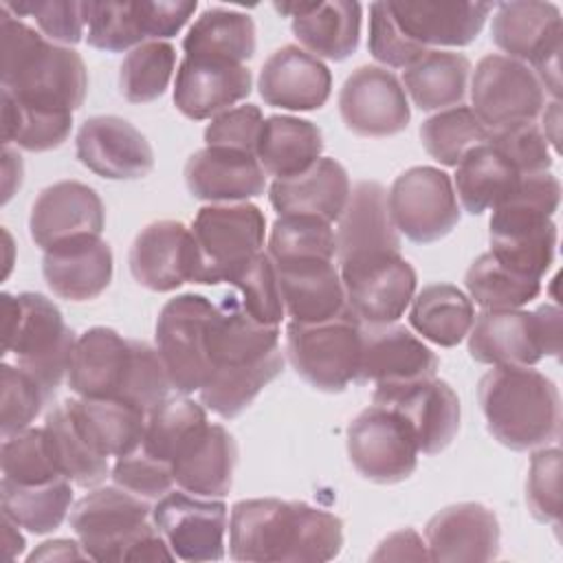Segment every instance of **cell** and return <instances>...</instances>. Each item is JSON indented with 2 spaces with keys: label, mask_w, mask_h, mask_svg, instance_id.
I'll return each instance as SVG.
<instances>
[{
  "label": "cell",
  "mask_w": 563,
  "mask_h": 563,
  "mask_svg": "<svg viewBox=\"0 0 563 563\" xmlns=\"http://www.w3.org/2000/svg\"><path fill=\"white\" fill-rule=\"evenodd\" d=\"M44 429L48 433L57 466L64 477L84 488L97 486L106 479V475L110 473L108 457L92 449V444L77 429L64 402L46 416Z\"/></svg>",
  "instance_id": "45"
},
{
  "label": "cell",
  "mask_w": 563,
  "mask_h": 563,
  "mask_svg": "<svg viewBox=\"0 0 563 563\" xmlns=\"http://www.w3.org/2000/svg\"><path fill=\"white\" fill-rule=\"evenodd\" d=\"M561 200V183L554 174H526L512 194L493 209L490 253L508 268L543 279L556 253V224L552 222Z\"/></svg>",
  "instance_id": "6"
},
{
  "label": "cell",
  "mask_w": 563,
  "mask_h": 563,
  "mask_svg": "<svg viewBox=\"0 0 563 563\" xmlns=\"http://www.w3.org/2000/svg\"><path fill=\"white\" fill-rule=\"evenodd\" d=\"M75 154L86 169L108 180H139L154 169L150 141L114 114L86 119L75 139Z\"/></svg>",
  "instance_id": "21"
},
{
  "label": "cell",
  "mask_w": 563,
  "mask_h": 563,
  "mask_svg": "<svg viewBox=\"0 0 563 563\" xmlns=\"http://www.w3.org/2000/svg\"><path fill=\"white\" fill-rule=\"evenodd\" d=\"M350 191L345 167L334 158H319L301 174L275 178L268 200L279 216H310L332 224L341 218Z\"/></svg>",
  "instance_id": "33"
},
{
  "label": "cell",
  "mask_w": 563,
  "mask_h": 563,
  "mask_svg": "<svg viewBox=\"0 0 563 563\" xmlns=\"http://www.w3.org/2000/svg\"><path fill=\"white\" fill-rule=\"evenodd\" d=\"M15 18H35L44 37L59 46H75L86 35V2L75 0H37V2H2Z\"/></svg>",
  "instance_id": "54"
},
{
  "label": "cell",
  "mask_w": 563,
  "mask_h": 563,
  "mask_svg": "<svg viewBox=\"0 0 563 563\" xmlns=\"http://www.w3.org/2000/svg\"><path fill=\"white\" fill-rule=\"evenodd\" d=\"M488 143L499 150L521 176L541 174L552 167L550 143L537 121H523L488 132Z\"/></svg>",
  "instance_id": "56"
},
{
  "label": "cell",
  "mask_w": 563,
  "mask_h": 563,
  "mask_svg": "<svg viewBox=\"0 0 563 563\" xmlns=\"http://www.w3.org/2000/svg\"><path fill=\"white\" fill-rule=\"evenodd\" d=\"M196 0H141L147 40H169L183 31L194 15Z\"/></svg>",
  "instance_id": "60"
},
{
  "label": "cell",
  "mask_w": 563,
  "mask_h": 563,
  "mask_svg": "<svg viewBox=\"0 0 563 563\" xmlns=\"http://www.w3.org/2000/svg\"><path fill=\"white\" fill-rule=\"evenodd\" d=\"M70 418L103 457H121L143 442L147 411L114 398H68Z\"/></svg>",
  "instance_id": "36"
},
{
  "label": "cell",
  "mask_w": 563,
  "mask_h": 563,
  "mask_svg": "<svg viewBox=\"0 0 563 563\" xmlns=\"http://www.w3.org/2000/svg\"><path fill=\"white\" fill-rule=\"evenodd\" d=\"M490 435L512 449L548 446L561 435V396L552 378L523 365H495L477 385Z\"/></svg>",
  "instance_id": "5"
},
{
  "label": "cell",
  "mask_w": 563,
  "mask_h": 563,
  "mask_svg": "<svg viewBox=\"0 0 563 563\" xmlns=\"http://www.w3.org/2000/svg\"><path fill=\"white\" fill-rule=\"evenodd\" d=\"M66 383L81 398H114L143 411L163 402L172 389L156 347L123 339L112 328H90L77 336Z\"/></svg>",
  "instance_id": "3"
},
{
  "label": "cell",
  "mask_w": 563,
  "mask_h": 563,
  "mask_svg": "<svg viewBox=\"0 0 563 563\" xmlns=\"http://www.w3.org/2000/svg\"><path fill=\"white\" fill-rule=\"evenodd\" d=\"M262 125L264 117L257 106H235L211 119L205 128V143L209 147H229L255 154Z\"/></svg>",
  "instance_id": "59"
},
{
  "label": "cell",
  "mask_w": 563,
  "mask_h": 563,
  "mask_svg": "<svg viewBox=\"0 0 563 563\" xmlns=\"http://www.w3.org/2000/svg\"><path fill=\"white\" fill-rule=\"evenodd\" d=\"M2 92L22 103L68 110L81 108L88 92V70L81 55L59 46L0 7Z\"/></svg>",
  "instance_id": "4"
},
{
  "label": "cell",
  "mask_w": 563,
  "mask_h": 563,
  "mask_svg": "<svg viewBox=\"0 0 563 563\" xmlns=\"http://www.w3.org/2000/svg\"><path fill=\"white\" fill-rule=\"evenodd\" d=\"M369 559L372 561H429V552L422 537L416 530L405 528L383 539L378 550Z\"/></svg>",
  "instance_id": "61"
},
{
  "label": "cell",
  "mask_w": 563,
  "mask_h": 563,
  "mask_svg": "<svg viewBox=\"0 0 563 563\" xmlns=\"http://www.w3.org/2000/svg\"><path fill=\"white\" fill-rule=\"evenodd\" d=\"M521 174L488 141L468 150L455 165V196L464 211L482 216L501 205L517 187Z\"/></svg>",
  "instance_id": "38"
},
{
  "label": "cell",
  "mask_w": 563,
  "mask_h": 563,
  "mask_svg": "<svg viewBox=\"0 0 563 563\" xmlns=\"http://www.w3.org/2000/svg\"><path fill=\"white\" fill-rule=\"evenodd\" d=\"M42 275L59 299H97L112 282V249L101 235L64 240L44 251Z\"/></svg>",
  "instance_id": "28"
},
{
  "label": "cell",
  "mask_w": 563,
  "mask_h": 563,
  "mask_svg": "<svg viewBox=\"0 0 563 563\" xmlns=\"http://www.w3.org/2000/svg\"><path fill=\"white\" fill-rule=\"evenodd\" d=\"M345 303L367 325L396 323L416 295V271L400 253H378L339 264Z\"/></svg>",
  "instance_id": "18"
},
{
  "label": "cell",
  "mask_w": 563,
  "mask_h": 563,
  "mask_svg": "<svg viewBox=\"0 0 563 563\" xmlns=\"http://www.w3.org/2000/svg\"><path fill=\"white\" fill-rule=\"evenodd\" d=\"M387 207L398 233L416 244L446 238L460 222V205L451 176L431 165H418L391 183Z\"/></svg>",
  "instance_id": "15"
},
{
  "label": "cell",
  "mask_w": 563,
  "mask_h": 563,
  "mask_svg": "<svg viewBox=\"0 0 563 563\" xmlns=\"http://www.w3.org/2000/svg\"><path fill=\"white\" fill-rule=\"evenodd\" d=\"M420 141L433 161L455 167L468 150L488 141V130L468 106H455L422 121Z\"/></svg>",
  "instance_id": "47"
},
{
  "label": "cell",
  "mask_w": 563,
  "mask_h": 563,
  "mask_svg": "<svg viewBox=\"0 0 563 563\" xmlns=\"http://www.w3.org/2000/svg\"><path fill=\"white\" fill-rule=\"evenodd\" d=\"M284 369L279 328L249 317L238 297L216 306L209 332V376L200 400L220 418L240 416Z\"/></svg>",
  "instance_id": "1"
},
{
  "label": "cell",
  "mask_w": 563,
  "mask_h": 563,
  "mask_svg": "<svg viewBox=\"0 0 563 563\" xmlns=\"http://www.w3.org/2000/svg\"><path fill=\"white\" fill-rule=\"evenodd\" d=\"M110 477L117 486L143 499H161L176 484L172 466L150 455L143 446H136L121 457H114Z\"/></svg>",
  "instance_id": "57"
},
{
  "label": "cell",
  "mask_w": 563,
  "mask_h": 563,
  "mask_svg": "<svg viewBox=\"0 0 563 563\" xmlns=\"http://www.w3.org/2000/svg\"><path fill=\"white\" fill-rule=\"evenodd\" d=\"M471 301L484 310H515L541 292V279L526 277L504 266L490 251L482 253L464 277Z\"/></svg>",
  "instance_id": "43"
},
{
  "label": "cell",
  "mask_w": 563,
  "mask_h": 563,
  "mask_svg": "<svg viewBox=\"0 0 563 563\" xmlns=\"http://www.w3.org/2000/svg\"><path fill=\"white\" fill-rule=\"evenodd\" d=\"M475 117L488 132L537 121L545 108V90L532 68L506 55H486L471 79Z\"/></svg>",
  "instance_id": "17"
},
{
  "label": "cell",
  "mask_w": 563,
  "mask_h": 563,
  "mask_svg": "<svg viewBox=\"0 0 563 563\" xmlns=\"http://www.w3.org/2000/svg\"><path fill=\"white\" fill-rule=\"evenodd\" d=\"M321 130L312 121L290 114L266 117L255 147L262 169L275 178L306 172L321 158Z\"/></svg>",
  "instance_id": "37"
},
{
  "label": "cell",
  "mask_w": 563,
  "mask_h": 563,
  "mask_svg": "<svg viewBox=\"0 0 563 563\" xmlns=\"http://www.w3.org/2000/svg\"><path fill=\"white\" fill-rule=\"evenodd\" d=\"M103 224L99 194L79 180H59L42 189L29 216L31 240L42 251L77 235H101Z\"/></svg>",
  "instance_id": "23"
},
{
  "label": "cell",
  "mask_w": 563,
  "mask_h": 563,
  "mask_svg": "<svg viewBox=\"0 0 563 563\" xmlns=\"http://www.w3.org/2000/svg\"><path fill=\"white\" fill-rule=\"evenodd\" d=\"M543 114V128L541 132L545 134L548 143L559 152V121H561V103L552 101L550 106H545Z\"/></svg>",
  "instance_id": "63"
},
{
  "label": "cell",
  "mask_w": 563,
  "mask_h": 563,
  "mask_svg": "<svg viewBox=\"0 0 563 563\" xmlns=\"http://www.w3.org/2000/svg\"><path fill=\"white\" fill-rule=\"evenodd\" d=\"M429 561H493L499 554L497 515L477 501H460L435 512L427 528Z\"/></svg>",
  "instance_id": "27"
},
{
  "label": "cell",
  "mask_w": 563,
  "mask_h": 563,
  "mask_svg": "<svg viewBox=\"0 0 563 563\" xmlns=\"http://www.w3.org/2000/svg\"><path fill=\"white\" fill-rule=\"evenodd\" d=\"M398 29L416 44L468 46L493 11L490 2H387Z\"/></svg>",
  "instance_id": "31"
},
{
  "label": "cell",
  "mask_w": 563,
  "mask_h": 563,
  "mask_svg": "<svg viewBox=\"0 0 563 563\" xmlns=\"http://www.w3.org/2000/svg\"><path fill=\"white\" fill-rule=\"evenodd\" d=\"M150 519L147 499L121 486L95 488L70 510V528L92 561L176 559Z\"/></svg>",
  "instance_id": "7"
},
{
  "label": "cell",
  "mask_w": 563,
  "mask_h": 563,
  "mask_svg": "<svg viewBox=\"0 0 563 563\" xmlns=\"http://www.w3.org/2000/svg\"><path fill=\"white\" fill-rule=\"evenodd\" d=\"M2 515L33 534H48L62 526L73 504L70 479L59 477L46 484L0 482Z\"/></svg>",
  "instance_id": "42"
},
{
  "label": "cell",
  "mask_w": 563,
  "mask_h": 563,
  "mask_svg": "<svg viewBox=\"0 0 563 563\" xmlns=\"http://www.w3.org/2000/svg\"><path fill=\"white\" fill-rule=\"evenodd\" d=\"M0 466L2 479L15 484H46L64 477L44 427H26L7 435L2 442Z\"/></svg>",
  "instance_id": "49"
},
{
  "label": "cell",
  "mask_w": 563,
  "mask_h": 563,
  "mask_svg": "<svg viewBox=\"0 0 563 563\" xmlns=\"http://www.w3.org/2000/svg\"><path fill=\"white\" fill-rule=\"evenodd\" d=\"M86 42L97 51L123 53L150 42L143 26L141 0L86 2Z\"/></svg>",
  "instance_id": "48"
},
{
  "label": "cell",
  "mask_w": 563,
  "mask_h": 563,
  "mask_svg": "<svg viewBox=\"0 0 563 563\" xmlns=\"http://www.w3.org/2000/svg\"><path fill=\"white\" fill-rule=\"evenodd\" d=\"M185 55L246 64L255 55V24L249 13L209 7L189 26L183 40Z\"/></svg>",
  "instance_id": "41"
},
{
  "label": "cell",
  "mask_w": 563,
  "mask_h": 563,
  "mask_svg": "<svg viewBox=\"0 0 563 563\" xmlns=\"http://www.w3.org/2000/svg\"><path fill=\"white\" fill-rule=\"evenodd\" d=\"M336 222L339 264L378 253H400V233L389 216L387 189L376 180H361L352 187Z\"/></svg>",
  "instance_id": "30"
},
{
  "label": "cell",
  "mask_w": 563,
  "mask_h": 563,
  "mask_svg": "<svg viewBox=\"0 0 563 563\" xmlns=\"http://www.w3.org/2000/svg\"><path fill=\"white\" fill-rule=\"evenodd\" d=\"M561 449L539 446L532 453L526 504L530 515L541 523H559L561 517Z\"/></svg>",
  "instance_id": "55"
},
{
  "label": "cell",
  "mask_w": 563,
  "mask_h": 563,
  "mask_svg": "<svg viewBox=\"0 0 563 563\" xmlns=\"http://www.w3.org/2000/svg\"><path fill=\"white\" fill-rule=\"evenodd\" d=\"M70 559H90L81 543H75L70 539H55L42 543L29 561H70Z\"/></svg>",
  "instance_id": "62"
},
{
  "label": "cell",
  "mask_w": 563,
  "mask_h": 563,
  "mask_svg": "<svg viewBox=\"0 0 563 563\" xmlns=\"http://www.w3.org/2000/svg\"><path fill=\"white\" fill-rule=\"evenodd\" d=\"M273 264L290 321L314 323L347 310L341 273L334 260L312 257Z\"/></svg>",
  "instance_id": "34"
},
{
  "label": "cell",
  "mask_w": 563,
  "mask_h": 563,
  "mask_svg": "<svg viewBox=\"0 0 563 563\" xmlns=\"http://www.w3.org/2000/svg\"><path fill=\"white\" fill-rule=\"evenodd\" d=\"M273 262L290 260H334L336 235L330 222L310 216H279L268 235V251Z\"/></svg>",
  "instance_id": "50"
},
{
  "label": "cell",
  "mask_w": 563,
  "mask_h": 563,
  "mask_svg": "<svg viewBox=\"0 0 563 563\" xmlns=\"http://www.w3.org/2000/svg\"><path fill=\"white\" fill-rule=\"evenodd\" d=\"M185 185L196 200L246 202L266 189V172L255 154L229 147H202L185 163Z\"/></svg>",
  "instance_id": "29"
},
{
  "label": "cell",
  "mask_w": 563,
  "mask_h": 563,
  "mask_svg": "<svg viewBox=\"0 0 563 563\" xmlns=\"http://www.w3.org/2000/svg\"><path fill=\"white\" fill-rule=\"evenodd\" d=\"M132 277L152 292H172L191 282V229L178 220H156L141 229L128 255Z\"/></svg>",
  "instance_id": "25"
},
{
  "label": "cell",
  "mask_w": 563,
  "mask_h": 563,
  "mask_svg": "<svg viewBox=\"0 0 563 563\" xmlns=\"http://www.w3.org/2000/svg\"><path fill=\"white\" fill-rule=\"evenodd\" d=\"M367 48L372 57L391 68H409L418 62L427 51L416 42H411L394 22L387 2L369 4V40Z\"/></svg>",
  "instance_id": "58"
},
{
  "label": "cell",
  "mask_w": 563,
  "mask_h": 563,
  "mask_svg": "<svg viewBox=\"0 0 563 563\" xmlns=\"http://www.w3.org/2000/svg\"><path fill=\"white\" fill-rule=\"evenodd\" d=\"M2 523H4V550H7V559H15L22 554L24 550V537L18 532V523L11 521L9 517L2 515Z\"/></svg>",
  "instance_id": "64"
},
{
  "label": "cell",
  "mask_w": 563,
  "mask_h": 563,
  "mask_svg": "<svg viewBox=\"0 0 563 563\" xmlns=\"http://www.w3.org/2000/svg\"><path fill=\"white\" fill-rule=\"evenodd\" d=\"M418 446L400 411L385 405L363 409L347 427V457L356 473L376 484H398L418 466Z\"/></svg>",
  "instance_id": "16"
},
{
  "label": "cell",
  "mask_w": 563,
  "mask_h": 563,
  "mask_svg": "<svg viewBox=\"0 0 563 563\" xmlns=\"http://www.w3.org/2000/svg\"><path fill=\"white\" fill-rule=\"evenodd\" d=\"M343 548V521L306 501L242 499L231 508L229 554L246 563H321Z\"/></svg>",
  "instance_id": "2"
},
{
  "label": "cell",
  "mask_w": 563,
  "mask_h": 563,
  "mask_svg": "<svg viewBox=\"0 0 563 563\" xmlns=\"http://www.w3.org/2000/svg\"><path fill=\"white\" fill-rule=\"evenodd\" d=\"M216 306L194 292L169 299L156 319V350L178 394L200 391L209 376V332Z\"/></svg>",
  "instance_id": "13"
},
{
  "label": "cell",
  "mask_w": 563,
  "mask_h": 563,
  "mask_svg": "<svg viewBox=\"0 0 563 563\" xmlns=\"http://www.w3.org/2000/svg\"><path fill=\"white\" fill-rule=\"evenodd\" d=\"M2 352L13 354L18 367L29 372L53 398L66 378L75 332L59 308L40 292H2Z\"/></svg>",
  "instance_id": "8"
},
{
  "label": "cell",
  "mask_w": 563,
  "mask_h": 563,
  "mask_svg": "<svg viewBox=\"0 0 563 563\" xmlns=\"http://www.w3.org/2000/svg\"><path fill=\"white\" fill-rule=\"evenodd\" d=\"M238 446L222 424L209 420L196 427L172 457L174 482L200 497H224L233 486Z\"/></svg>",
  "instance_id": "26"
},
{
  "label": "cell",
  "mask_w": 563,
  "mask_h": 563,
  "mask_svg": "<svg viewBox=\"0 0 563 563\" xmlns=\"http://www.w3.org/2000/svg\"><path fill=\"white\" fill-rule=\"evenodd\" d=\"M194 284H231L264 246L266 218L251 202H211L191 222Z\"/></svg>",
  "instance_id": "9"
},
{
  "label": "cell",
  "mask_w": 563,
  "mask_h": 563,
  "mask_svg": "<svg viewBox=\"0 0 563 563\" xmlns=\"http://www.w3.org/2000/svg\"><path fill=\"white\" fill-rule=\"evenodd\" d=\"M473 321L475 308L471 297L453 284H429L411 299V328L440 347L462 343Z\"/></svg>",
  "instance_id": "40"
},
{
  "label": "cell",
  "mask_w": 563,
  "mask_h": 563,
  "mask_svg": "<svg viewBox=\"0 0 563 563\" xmlns=\"http://www.w3.org/2000/svg\"><path fill=\"white\" fill-rule=\"evenodd\" d=\"M343 125L356 136L385 139L409 125L411 110L398 77L383 66H358L339 92Z\"/></svg>",
  "instance_id": "20"
},
{
  "label": "cell",
  "mask_w": 563,
  "mask_h": 563,
  "mask_svg": "<svg viewBox=\"0 0 563 563\" xmlns=\"http://www.w3.org/2000/svg\"><path fill=\"white\" fill-rule=\"evenodd\" d=\"M471 62L462 53L431 48L402 73L405 92L422 112L462 106Z\"/></svg>",
  "instance_id": "39"
},
{
  "label": "cell",
  "mask_w": 563,
  "mask_h": 563,
  "mask_svg": "<svg viewBox=\"0 0 563 563\" xmlns=\"http://www.w3.org/2000/svg\"><path fill=\"white\" fill-rule=\"evenodd\" d=\"M385 407L402 413L413 431L418 451L424 455L444 451L460 431V398L446 380L429 378L418 383Z\"/></svg>",
  "instance_id": "35"
},
{
  "label": "cell",
  "mask_w": 563,
  "mask_h": 563,
  "mask_svg": "<svg viewBox=\"0 0 563 563\" xmlns=\"http://www.w3.org/2000/svg\"><path fill=\"white\" fill-rule=\"evenodd\" d=\"M73 130V112L48 110L18 101L2 92V141L26 152H48L59 147Z\"/></svg>",
  "instance_id": "44"
},
{
  "label": "cell",
  "mask_w": 563,
  "mask_h": 563,
  "mask_svg": "<svg viewBox=\"0 0 563 563\" xmlns=\"http://www.w3.org/2000/svg\"><path fill=\"white\" fill-rule=\"evenodd\" d=\"M253 77L246 64L185 55L176 70L174 106L191 121L213 119L246 99Z\"/></svg>",
  "instance_id": "22"
},
{
  "label": "cell",
  "mask_w": 563,
  "mask_h": 563,
  "mask_svg": "<svg viewBox=\"0 0 563 563\" xmlns=\"http://www.w3.org/2000/svg\"><path fill=\"white\" fill-rule=\"evenodd\" d=\"M176 68V48L150 40L132 48L119 66V90L130 103H150L165 95Z\"/></svg>",
  "instance_id": "46"
},
{
  "label": "cell",
  "mask_w": 563,
  "mask_h": 563,
  "mask_svg": "<svg viewBox=\"0 0 563 563\" xmlns=\"http://www.w3.org/2000/svg\"><path fill=\"white\" fill-rule=\"evenodd\" d=\"M561 310L541 306L534 312L482 310L468 332V354L484 365L532 367L543 356H559Z\"/></svg>",
  "instance_id": "11"
},
{
  "label": "cell",
  "mask_w": 563,
  "mask_h": 563,
  "mask_svg": "<svg viewBox=\"0 0 563 563\" xmlns=\"http://www.w3.org/2000/svg\"><path fill=\"white\" fill-rule=\"evenodd\" d=\"M275 9L292 18V33L310 55L343 62L356 53L361 40L358 2H275Z\"/></svg>",
  "instance_id": "32"
},
{
  "label": "cell",
  "mask_w": 563,
  "mask_h": 563,
  "mask_svg": "<svg viewBox=\"0 0 563 563\" xmlns=\"http://www.w3.org/2000/svg\"><path fill=\"white\" fill-rule=\"evenodd\" d=\"M561 11L552 2L517 0L497 4L490 35L497 48L517 62H530L532 73L554 101L561 97Z\"/></svg>",
  "instance_id": "12"
},
{
  "label": "cell",
  "mask_w": 563,
  "mask_h": 563,
  "mask_svg": "<svg viewBox=\"0 0 563 563\" xmlns=\"http://www.w3.org/2000/svg\"><path fill=\"white\" fill-rule=\"evenodd\" d=\"M361 332L363 323L350 308L325 321H290L286 325V356L314 389L343 391L358 376Z\"/></svg>",
  "instance_id": "10"
},
{
  "label": "cell",
  "mask_w": 563,
  "mask_h": 563,
  "mask_svg": "<svg viewBox=\"0 0 563 563\" xmlns=\"http://www.w3.org/2000/svg\"><path fill=\"white\" fill-rule=\"evenodd\" d=\"M438 356L398 323H363L356 383H374V402L389 405L409 387L435 378Z\"/></svg>",
  "instance_id": "14"
},
{
  "label": "cell",
  "mask_w": 563,
  "mask_h": 563,
  "mask_svg": "<svg viewBox=\"0 0 563 563\" xmlns=\"http://www.w3.org/2000/svg\"><path fill=\"white\" fill-rule=\"evenodd\" d=\"M231 286L240 290V301H242V308L249 312V317H253L264 325L279 328L286 314V308H284L275 264L266 251H260L246 264V268L233 277Z\"/></svg>",
  "instance_id": "52"
},
{
  "label": "cell",
  "mask_w": 563,
  "mask_h": 563,
  "mask_svg": "<svg viewBox=\"0 0 563 563\" xmlns=\"http://www.w3.org/2000/svg\"><path fill=\"white\" fill-rule=\"evenodd\" d=\"M257 90L266 106L310 112L323 108L330 99L332 73L319 57L301 46L286 44L264 62Z\"/></svg>",
  "instance_id": "24"
},
{
  "label": "cell",
  "mask_w": 563,
  "mask_h": 563,
  "mask_svg": "<svg viewBox=\"0 0 563 563\" xmlns=\"http://www.w3.org/2000/svg\"><path fill=\"white\" fill-rule=\"evenodd\" d=\"M202 422H207V411L202 405L187 398L185 394L174 398L167 396L163 402L147 411L141 446L150 455L172 466V457L178 444Z\"/></svg>",
  "instance_id": "51"
},
{
  "label": "cell",
  "mask_w": 563,
  "mask_h": 563,
  "mask_svg": "<svg viewBox=\"0 0 563 563\" xmlns=\"http://www.w3.org/2000/svg\"><path fill=\"white\" fill-rule=\"evenodd\" d=\"M152 521L180 561L202 563L224 559L229 528L227 504L187 490H169L152 508Z\"/></svg>",
  "instance_id": "19"
},
{
  "label": "cell",
  "mask_w": 563,
  "mask_h": 563,
  "mask_svg": "<svg viewBox=\"0 0 563 563\" xmlns=\"http://www.w3.org/2000/svg\"><path fill=\"white\" fill-rule=\"evenodd\" d=\"M53 400L46 389L22 367L0 365V429L2 438L13 435L42 413L44 405Z\"/></svg>",
  "instance_id": "53"
}]
</instances>
